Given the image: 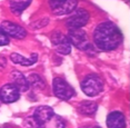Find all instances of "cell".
I'll return each instance as SVG.
<instances>
[{
  "label": "cell",
  "mask_w": 130,
  "mask_h": 128,
  "mask_svg": "<svg viewBox=\"0 0 130 128\" xmlns=\"http://www.w3.org/2000/svg\"><path fill=\"white\" fill-rule=\"evenodd\" d=\"M123 36L120 29L111 21H105L97 27L93 31V41L100 50L110 51L119 47Z\"/></svg>",
  "instance_id": "1"
},
{
  "label": "cell",
  "mask_w": 130,
  "mask_h": 128,
  "mask_svg": "<svg viewBox=\"0 0 130 128\" xmlns=\"http://www.w3.org/2000/svg\"><path fill=\"white\" fill-rule=\"evenodd\" d=\"M82 91L89 97H94L99 95L103 89V81L98 75H88L81 81Z\"/></svg>",
  "instance_id": "2"
},
{
  "label": "cell",
  "mask_w": 130,
  "mask_h": 128,
  "mask_svg": "<svg viewBox=\"0 0 130 128\" xmlns=\"http://www.w3.org/2000/svg\"><path fill=\"white\" fill-rule=\"evenodd\" d=\"M52 89H54V93L56 96L59 99L62 100H69L75 95V89L64 79L59 78V77L55 78L54 81H52Z\"/></svg>",
  "instance_id": "3"
},
{
  "label": "cell",
  "mask_w": 130,
  "mask_h": 128,
  "mask_svg": "<svg viewBox=\"0 0 130 128\" xmlns=\"http://www.w3.org/2000/svg\"><path fill=\"white\" fill-rule=\"evenodd\" d=\"M88 20H89V12L85 9H78L66 20V26L70 30H75V29H80L81 27L87 25Z\"/></svg>",
  "instance_id": "4"
},
{
  "label": "cell",
  "mask_w": 130,
  "mask_h": 128,
  "mask_svg": "<svg viewBox=\"0 0 130 128\" xmlns=\"http://www.w3.org/2000/svg\"><path fill=\"white\" fill-rule=\"evenodd\" d=\"M68 40L71 42L73 46L80 50H87L89 47V41H88V36L85 30L82 29H75V30H70L69 36H68Z\"/></svg>",
  "instance_id": "5"
},
{
  "label": "cell",
  "mask_w": 130,
  "mask_h": 128,
  "mask_svg": "<svg viewBox=\"0 0 130 128\" xmlns=\"http://www.w3.org/2000/svg\"><path fill=\"white\" fill-rule=\"evenodd\" d=\"M77 4L78 2L76 0H64V1L54 0V1H49L50 8L56 15H67L73 12L75 9L77 8Z\"/></svg>",
  "instance_id": "6"
},
{
  "label": "cell",
  "mask_w": 130,
  "mask_h": 128,
  "mask_svg": "<svg viewBox=\"0 0 130 128\" xmlns=\"http://www.w3.org/2000/svg\"><path fill=\"white\" fill-rule=\"evenodd\" d=\"M51 42L55 45L56 50L61 55H69L71 52V45L63 34L56 31L51 35Z\"/></svg>",
  "instance_id": "7"
},
{
  "label": "cell",
  "mask_w": 130,
  "mask_h": 128,
  "mask_svg": "<svg viewBox=\"0 0 130 128\" xmlns=\"http://www.w3.org/2000/svg\"><path fill=\"white\" fill-rule=\"evenodd\" d=\"M20 90L13 84H7L0 89V102L6 104L14 103L19 99Z\"/></svg>",
  "instance_id": "8"
},
{
  "label": "cell",
  "mask_w": 130,
  "mask_h": 128,
  "mask_svg": "<svg viewBox=\"0 0 130 128\" xmlns=\"http://www.w3.org/2000/svg\"><path fill=\"white\" fill-rule=\"evenodd\" d=\"M0 28L6 35H9L13 38H17V39H22L27 36V31L25 30V28L11 21H2L0 25Z\"/></svg>",
  "instance_id": "9"
},
{
  "label": "cell",
  "mask_w": 130,
  "mask_h": 128,
  "mask_svg": "<svg viewBox=\"0 0 130 128\" xmlns=\"http://www.w3.org/2000/svg\"><path fill=\"white\" fill-rule=\"evenodd\" d=\"M55 115V111L51 107L49 106H40L35 110L34 112V118L37 120V123L41 126L42 124H45L47 120H49L52 116Z\"/></svg>",
  "instance_id": "10"
},
{
  "label": "cell",
  "mask_w": 130,
  "mask_h": 128,
  "mask_svg": "<svg viewBox=\"0 0 130 128\" xmlns=\"http://www.w3.org/2000/svg\"><path fill=\"white\" fill-rule=\"evenodd\" d=\"M107 127L108 128H125L126 119L125 115L120 111H112L107 116Z\"/></svg>",
  "instance_id": "11"
},
{
  "label": "cell",
  "mask_w": 130,
  "mask_h": 128,
  "mask_svg": "<svg viewBox=\"0 0 130 128\" xmlns=\"http://www.w3.org/2000/svg\"><path fill=\"white\" fill-rule=\"evenodd\" d=\"M11 80H12V84L20 90V93L28 90V88H29L28 80L20 71L13 70L12 73H11Z\"/></svg>",
  "instance_id": "12"
},
{
  "label": "cell",
  "mask_w": 130,
  "mask_h": 128,
  "mask_svg": "<svg viewBox=\"0 0 130 128\" xmlns=\"http://www.w3.org/2000/svg\"><path fill=\"white\" fill-rule=\"evenodd\" d=\"M10 59L12 60V62H14V64H18V65H21V66L29 67V66H31V65H34L35 62H37L38 55H37V53H32L31 58H27V57H23V56L19 55V53H11Z\"/></svg>",
  "instance_id": "13"
},
{
  "label": "cell",
  "mask_w": 130,
  "mask_h": 128,
  "mask_svg": "<svg viewBox=\"0 0 130 128\" xmlns=\"http://www.w3.org/2000/svg\"><path fill=\"white\" fill-rule=\"evenodd\" d=\"M39 128H66L63 119L58 115H54L49 120H47L45 124H42Z\"/></svg>",
  "instance_id": "14"
},
{
  "label": "cell",
  "mask_w": 130,
  "mask_h": 128,
  "mask_svg": "<svg viewBox=\"0 0 130 128\" xmlns=\"http://www.w3.org/2000/svg\"><path fill=\"white\" fill-rule=\"evenodd\" d=\"M97 109H98L97 104L92 102H82L78 106V111L82 115H87V116L93 115L97 111Z\"/></svg>",
  "instance_id": "15"
},
{
  "label": "cell",
  "mask_w": 130,
  "mask_h": 128,
  "mask_svg": "<svg viewBox=\"0 0 130 128\" xmlns=\"http://www.w3.org/2000/svg\"><path fill=\"white\" fill-rule=\"evenodd\" d=\"M31 1H10V9L13 13L20 15L25 10L26 8H28L30 6Z\"/></svg>",
  "instance_id": "16"
},
{
  "label": "cell",
  "mask_w": 130,
  "mask_h": 128,
  "mask_svg": "<svg viewBox=\"0 0 130 128\" xmlns=\"http://www.w3.org/2000/svg\"><path fill=\"white\" fill-rule=\"evenodd\" d=\"M28 80V84L31 85L34 88H37V89H43L45 88V81L42 80V78L37 75V74H30L29 77L27 78Z\"/></svg>",
  "instance_id": "17"
},
{
  "label": "cell",
  "mask_w": 130,
  "mask_h": 128,
  "mask_svg": "<svg viewBox=\"0 0 130 128\" xmlns=\"http://www.w3.org/2000/svg\"><path fill=\"white\" fill-rule=\"evenodd\" d=\"M23 126L26 128H39L40 127L39 124L37 123V120L34 118V116L26 118L25 121H23Z\"/></svg>",
  "instance_id": "18"
},
{
  "label": "cell",
  "mask_w": 130,
  "mask_h": 128,
  "mask_svg": "<svg viewBox=\"0 0 130 128\" xmlns=\"http://www.w3.org/2000/svg\"><path fill=\"white\" fill-rule=\"evenodd\" d=\"M8 44H9V38L0 28V46H6Z\"/></svg>",
  "instance_id": "19"
},
{
  "label": "cell",
  "mask_w": 130,
  "mask_h": 128,
  "mask_svg": "<svg viewBox=\"0 0 130 128\" xmlns=\"http://www.w3.org/2000/svg\"><path fill=\"white\" fill-rule=\"evenodd\" d=\"M84 128H100L98 126H93V127H84Z\"/></svg>",
  "instance_id": "20"
}]
</instances>
